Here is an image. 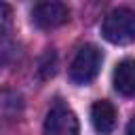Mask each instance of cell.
I'll list each match as a JSON object with an SVG mask.
<instances>
[{"instance_id": "cell-1", "label": "cell", "mask_w": 135, "mask_h": 135, "mask_svg": "<svg viewBox=\"0 0 135 135\" xmlns=\"http://www.w3.org/2000/svg\"><path fill=\"white\" fill-rule=\"evenodd\" d=\"M101 34L112 44H129L135 38V17L131 8H114L101 23Z\"/></svg>"}, {"instance_id": "cell-2", "label": "cell", "mask_w": 135, "mask_h": 135, "mask_svg": "<svg viewBox=\"0 0 135 135\" xmlns=\"http://www.w3.org/2000/svg\"><path fill=\"white\" fill-rule=\"evenodd\" d=\"M101 51L95 44H82L70 63V78L76 84H89L101 68Z\"/></svg>"}, {"instance_id": "cell-3", "label": "cell", "mask_w": 135, "mask_h": 135, "mask_svg": "<svg viewBox=\"0 0 135 135\" xmlns=\"http://www.w3.org/2000/svg\"><path fill=\"white\" fill-rule=\"evenodd\" d=\"M78 129L80 127H78L76 114L61 103H55L46 114L44 135H78Z\"/></svg>"}, {"instance_id": "cell-4", "label": "cell", "mask_w": 135, "mask_h": 135, "mask_svg": "<svg viewBox=\"0 0 135 135\" xmlns=\"http://www.w3.org/2000/svg\"><path fill=\"white\" fill-rule=\"evenodd\" d=\"M70 19V11L63 2H38L32 8V21L40 30H53Z\"/></svg>"}, {"instance_id": "cell-5", "label": "cell", "mask_w": 135, "mask_h": 135, "mask_svg": "<svg viewBox=\"0 0 135 135\" xmlns=\"http://www.w3.org/2000/svg\"><path fill=\"white\" fill-rule=\"evenodd\" d=\"M91 118H93V127L97 129V133L108 135L114 131L116 127V110L108 99H99L93 103L91 108Z\"/></svg>"}, {"instance_id": "cell-6", "label": "cell", "mask_w": 135, "mask_h": 135, "mask_svg": "<svg viewBox=\"0 0 135 135\" xmlns=\"http://www.w3.org/2000/svg\"><path fill=\"white\" fill-rule=\"evenodd\" d=\"M135 68H133V59H124L116 65L114 70V89L118 93H122L124 97H131L135 93Z\"/></svg>"}, {"instance_id": "cell-7", "label": "cell", "mask_w": 135, "mask_h": 135, "mask_svg": "<svg viewBox=\"0 0 135 135\" xmlns=\"http://www.w3.org/2000/svg\"><path fill=\"white\" fill-rule=\"evenodd\" d=\"M11 25H13V8L8 4L0 2V38H4L8 34Z\"/></svg>"}]
</instances>
